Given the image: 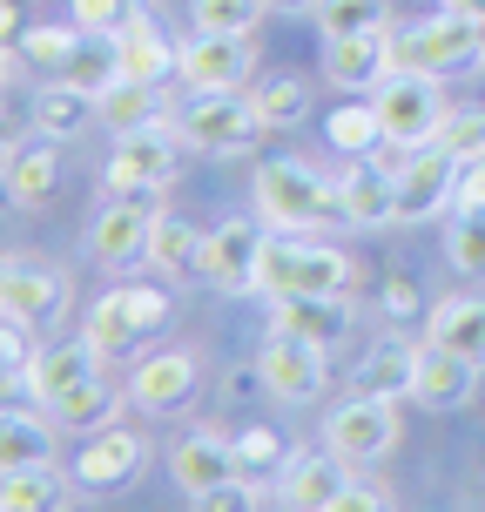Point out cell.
<instances>
[{
    "mask_svg": "<svg viewBox=\"0 0 485 512\" xmlns=\"http://www.w3.org/2000/svg\"><path fill=\"white\" fill-rule=\"evenodd\" d=\"M75 41H81V27L68 21H34V27H21V41H14V48H21V61L27 68H41V75H61V68H68V54H75Z\"/></svg>",
    "mask_w": 485,
    "mask_h": 512,
    "instance_id": "d590c367",
    "label": "cell"
},
{
    "mask_svg": "<svg viewBox=\"0 0 485 512\" xmlns=\"http://www.w3.org/2000/svg\"><path fill=\"white\" fill-rule=\"evenodd\" d=\"M398 68H418V75H465V68H485V41L479 21H459V14H418V21L398 27Z\"/></svg>",
    "mask_w": 485,
    "mask_h": 512,
    "instance_id": "5b68a950",
    "label": "cell"
},
{
    "mask_svg": "<svg viewBox=\"0 0 485 512\" xmlns=\"http://www.w3.org/2000/svg\"><path fill=\"white\" fill-rule=\"evenodd\" d=\"M61 479L48 465H27V472H0V512H61Z\"/></svg>",
    "mask_w": 485,
    "mask_h": 512,
    "instance_id": "836d02e7",
    "label": "cell"
},
{
    "mask_svg": "<svg viewBox=\"0 0 485 512\" xmlns=\"http://www.w3.org/2000/svg\"><path fill=\"white\" fill-rule=\"evenodd\" d=\"M283 459H290V445H283L270 425H243V432H236V472H243V479L283 472Z\"/></svg>",
    "mask_w": 485,
    "mask_h": 512,
    "instance_id": "b9f144b4",
    "label": "cell"
},
{
    "mask_svg": "<svg viewBox=\"0 0 485 512\" xmlns=\"http://www.w3.org/2000/svg\"><path fill=\"white\" fill-rule=\"evenodd\" d=\"M0 283H7V256H0Z\"/></svg>",
    "mask_w": 485,
    "mask_h": 512,
    "instance_id": "9f6ffc18",
    "label": "cell"
},
{
    "mask_svg": "<svg viewBox=\"0 0 485 512\" xmlns=\"http://www.w3.org/2000/svg\"><path fill=\"white\" fill-rule=\"evenodd\" d=\"M324 445H331L344 465H378L384 452L398 445V398L351 391V398L324 418Z\"/></svg>",
    "mask_w": 485,
    "mask_h": 512,
    "instance_id": "52a82bcc",
    "label": "cell"
},
{
    "mask_svg": "<svg viewBox=\"0 0 485 512\" xmlns=\"http://www.w3.org/2000/svg\"><path fill=\"white\" fill-rule=\"evenodd\" d=\"M479 41H485V21H479Z\"/></svg>",
    "mask_w": 485,
    "mask_h": 512,
    "instance_id": "6f0895ef",
    "label": "cell"
},
{
    "mask_svg": "<svg viewBox=\"0 0 485 512\" xmlns=\"http://www.w3.org/2000/svg\"><path fill=\"white\" fill-rule=\"evenodd\" d=\"M459 209H485V155L459 169Z\"/></svg>",
    "mask_w": 485,
    "mask_h": 512,
    "instance_id": "c3c4849f",
    "label": "cell"
},
{
    "mask_svg": "<svg viewBox=\"0 0 485 512\" xmlns=\"http://www.w3.org/2000/svg\"><path fill=\"white\" fill-rule=\"evenodd\" d=\"M189 155H196V149L182 142L176 122L115 135V149H108V162H102V189H108V196H155V189H169V182L182 176Z\"/></svg>",
    "mask_w": 485,
    "mask_h": 512,
    "instance_id": "3957f363",
    "label": "cell"
},
{
    "mask_svg": "<svg viewBox=\"0 0 485 512\" xmlns=\"http://www.w3.org/2000/svg\"><path fill=\"white\" fill-rule=\"evenodd\" d=\"M263 14H270L263 0H189V21H196V34H250Z\"/></svg>",
    "mask_w": 485,
    "mask_h": 512,
    "instance_id": "ab89813d",
    "label": "cell"
},
{
    "mask_svg": "<svg viewBox=\"0 0 485 512\" xmlns=\"http://www.w3.org/2000/svg\"><path fill=\"white\" fill-rule=\"evenodd\" d=\"M418 351L425 344H405V337H378L358 364V391L371 398H411V384H418Z\"/></svg>",
    "mask_w": 485,
    "mask_h": 512,
    "instance_id": "4316f807",
    "label": "cell"
},
{
    "mask_svg": "<svg viewBox=\"0 0 485 512\" xmlns=\"http://www.w3.org/2000/svg\"><path fill=\"white\" fill-rule=\"evenodd\" d=\"M149 236H155L149 196H115V203H102V216L88 223V250L102 256L108 270H135V263H149Z\"/></svg>",
    "mask_w": 485,
    "mask_h": 512,
    "instance_id": "9a60e30c",
    "label": "cell"
},
{
    "mask_svg": "<svg viewBox=\"0 0 485 512\" xmlns=\"http://www.w3.org/2000/svg\"><path fill=\"white\" fill-rule=\"evenodd\" d=\"M54 81H68V88H81V95H95V102H102L115 81H128L122 75V48H115L108 34H81L75 54H68V68H61Z\"/></svg>",
    "mask_w": 485,
    "mask_h": 512,
    "instance_id": "4dcf8cb0",
    "label": "cell"
},
{
    "mask_svg": "<svg viewBox=\"0 0 485 512\" xmlns=\"http://www.w3.org/2000/svg\"><path fill=\"white\" fill-rule=\"evenodd\" d=\"M176 122L169 115V95L155 88V81H115L102 95V128L108 135H135V128H162Z\"/></svg>",
    "mask_w": 485,
    "mask_h": 512,
    "instance_id": "f1b7e54d",
    "label": "cell"
},
{
    "mask_svg": "<svg viewBox=\"0 0 485 512\" xmlns=\"http://www.w3.org/2000/svg\"><path fill=\"white\" fill-rule=\"evenodd\" d=\"M54 176H61V142L54 135H27V142H14L0 155V196H7V209L48 203Z\"/></svg>",
    "mask_w": 485,
    "mask_h": 512,
    "instance_id": "d6986e66",
    "label": "cell"
},
{
    "mask_svg": "<svg viewBox=\"0 0 485 512\" xmlns=\"http://www.w3.org/2000/svg\"><path fill=\"white\" fill-rule=\"evenodd\" d=\"M54 459V418L34 411H0V472H27V465Z\"/></svg>",
    "mask_w": 485,
    "mask_h": 512,
    "instance_id": "1f68e13d",
    "label": "cell"
},
{
    "mask_svg": "<svg viewBox=\"0 0 485 512\" xmlns=\"http://www.w3.org/2000/svg\"><path fill=\"white\" fill-rule=\"evenodd\" d=\"M21 7H14V0H0V41H21Z\"/></svg>",
    "mask_w": 485,
    "mask_h": 512,
    "instance_id": "681fc988",
    "label": "cell"
},
{
    "mask_svg": "<svg viewBox=\"0 0 485 512\" xmlns=\"http://www.w3.org/2000/svg\"><path fill=\"white\" fill-rule=\"evenodd\" d=\"M196 391H203V358H196V351H155V358L135 364L128 405L149 411V418H169V411H182Z\"/></svg>",
    "mask_w": 485,
    "mask_h": 512,
    "instance_id": "5bb4252c",
    "label": "cell"
},
{
    "mask_svg": "<svg viewBox=\"0 0 485 512\" xmlns=\"http://www.w3.org/2000/svg\"><path fill=\"white\" fill-rule=\"evenodd\" d=\"M337 203L351 216V230L398 223V169H391V162H371V155H351L344 176H337Z\"/></svg>",
    "mask_w": 485,
    "mask_h": 512,
    "instance_id": "e0dca14e",
    "label": "cell"
},
{
    "mask_svg": "<svg viewBox=\"0 0 485 512\" xmlns=\"http://www.w3.org/2000/svg\"><path fill=\"white\" fill-rule=\"evenodd\" d=\"M425 344H438V351H459V358L485 364V297H479V290H452V297H438Z\"/></svg>",
    "mask_w": 485,
    "mask_h": 512,
    "instance_id": "d4e9b609",
    "label": "cell"
},
{
    "mask_svg": "<svg viewBox=\"0 0 485 512\" xmlns=\"http://www.w3.org/2000/svg\"><path fill=\"white\" fill-rule=\"evenodd\" d=\"M0 310H7V317H21V324H54V317L68 310V277L48 270V263H7Z\"/></svg>",
    "mask_w": 485,
    "mask_h": 512,
    "instance_id": "44dd1931",
    "label": "cell"
},
{
    "mask_svg": "<svg viewBox=\"0 0 485 512\" xmlns=\"http://www.w3.org/2000/svg\"><path fill=\"white\" fill-rule=\"evenodd\" d=\"M14 75V41H0V81Z\"/></svg>",
    "mask_w": 485,
    "mask_h": 512,
    "instance_id": "f5cc1de1",
    "label": "cell"
},
{
    "mask_svg": "<svg viewBox=\"0 0 485 512\" xmlns=\"http://www.w3.org/2000/svg\"><path fill=\"white\" fill-rule=\"evenodd\" d=\"M270 331H290L317 351H337L358 331V304L351 297H270Z\"/></svg>",
    "mask_w": 485,
    "mask_h": 512,
    "instance_id": "ac0fdd59",
    "label": "cell"
},
{
    "mask_svg": "<svg viewBox=\"0 0 485 512\" xmlns=\"http://www.w3.org/2000/svg\"><path fill=\"white\" fill-rule=\"evenodd\" d=\"M189 506H196V512H256V506H263V492H256V479H243V472H236V479H223V486L196 492Z\"/></svg>",
    "mask_w": 485,
    "mask_h": 512,
    "instance_id": "f6af8a7d",
    "label": "cell"
},
{
    "mask_svg": "<svg viewBox=\"0 0 485 512\" xmlns=\"http://www.w3.org/2000/svg\"><path fill=\"white\" fill-rule=\"evenodd\" d=\"M169 472H176V486L196 499V492H209V486H223V479H236V438H223V432H182L176 438V452H169Z\"/></svg>",
    "mask_w": 485,
    "mask_h": 512,
    "instance_id": "7402d4cb",
    "label": "cell"
},
{
    "mask_svg": "<svg viewBox=\"0 0 485 512\" xmlns=\"http://www.w3.org/2000/svg\"><path fill=\"white\" fill-rule=\"evenodd\" d=\"M351 283H358V263L337 243H310L290 230L263 243V270H256L263 297H351Z\"/></svg>",
    "mask_w": 485,
    "mask_h": 512,
    "instance_id": "7a4b0ae2",
    "label": "cell"
},
{
    "mask_svg": "<svg viewBox=\"0 0 485 512\" xmlns=\"http://www.w3.org/2000/svg\"><path fill=\"white\" fill-rule=\"evenodd\" d=\"M445 256H452V270H459V277L485 283V209H452Z\"/></svg>",
    "mask_w": 485,
    "mask_h": 512,
    "instance_id": "74e56055",
    "label": "cell"
},
{
    "mask_svg": "<svg viewBox=\"0 0 485 512\" xmlns=\"http://www.w3.org/2000/svg\"><path fill=\"white\" fill-rule=\"evenodd\" d=\"M102 378V351L88 344V337H75V344H48L41 358L27 364V391L41 398V405H54V398H68L75 384Z\"/></svg>",
    "mask_w": 485,
    "mask_h": 512,
    "instance_id": "cb8c5ba5",
    "label": "cell"
},
{
    "mask_svg": "<svg viewBox=\"0 0 485 512\" xmlns=\"http://www.w3.org/2000/svg\"><path fill=\"white\" fill-rule=\"evenodd\" d=\"M459 155H445L438 142H425V149H411L405 162H398V223H432V216H445V209L459 203Z\"/></svg>",
    "mask_w": 485,
    "mask_h": 512,
    "instance_id": "9c48e42d",
    "label": "cell"
},
{
    "mask_svg": "<svg viewBox=\"0 0 485 512\" xmlns=\"http://www.w3.org/2000/svg\"><path fill=\"white\" fill-rule=\"evenodd\" d=\"M263 223L256 216H230V223H216V230L203 236V270L196 277L216 283V290H230V297H243V290H256V270H263Z\"/></svg>",
    "mask_w": 485,
    "mask_h": 512,
    "instance_id": "8fae6325",
    "label": "cell"
},
{
    "mask_svg": "<svg viewBox=\"0 0 485 512\" xmlns=\"http://www.w3.org/2000/svg\"><path fill=\"white\" fill-rule=\"evenodd\" d=\"M250 75H256L250 34H196V41H182L176 81L189 88V95H236Z\"/></svg>",
    "mask_w": 485,
    "mask_h": 512,
    "instance_id": "30bf717a",
    "label": "cell"
},
{
    "mask_svg": "<svg viewBox=\"0 0 485 512\" xmlns=\"http://www.w3.org/2000/svg\"><path fill=\"white\" fill-rule=\"evenodd\" d=\"M149 263L162 270V277H176V283H189L196 270H203V230L189 223V216H155V236H149Z\"/></svg>",
    "mask_w": 485,
    "mask_h": 512,
    "instance_id": "f546056e",
    "label": "cell"
},
{
    "mask_svg": "<svg viewBox=\"0 0 485 512\" xmlns=\"http://www.w3.org/2000/svg\"><path fill=\"white\" fill-rule=\"evenodd\" d=\"M391 75H398V27H371V34L324 41V81L344 88V95H371Z\"/></svg>",
    "mask_w": 485,
    "mask_h": 512,
    "instance_id": "4fadbf2b",
    "label": "cell"
},
{
    "mask_svg": "<svg viewBox=\"0 0 485 512\" xmlns=\"http://www.w3.org/2000/svg\"><path fill=\"white\" fill-rule=\"evenodd\" d=\"M41 358V344H34V324H21V317H7L0 310V378H21L27 384V364Z\"/></svg>",
    "mask_w": 485,
    "mask_h": 512,
    "instance_id": "ee69618b",
    "label": "cell"
},
{
    "mask_svg": "<svg viewBox=\"0 0 485 512\" xmlns=\"http://www.w3.org/2000/svg\"><path fill=\"white\" fill-rule=\"evenodd\" d=\"M371 108H378V128L391 149H425L438 128H445V88H438V75H418V68H398L391 81H378L371 88Z\"/></svg>",
    "mask_w": 485,
    "mask_h": 512,
    "instance_id": "277c9868",
    "label": "cell"
},
{
    "mask_svg": "<svg viewBox=\"0 0 485 512\" xmlns=\"http://www.w3.org/2000/svg\"><path fill=\"white\" fill-rule=\"evenodd\" d=\"M14 149V128H7V108H0V155Z\"/></svg>",
    "mask_w": 485,
    "mask_h": 512,
    "instance_id": "db71d44e",
    "label": "cell"
},
{
    "mask_svg": "<svg viewBox=\"0 0 485 512\" xmlns=\"http://www.w3.org/2000/svg\"><path fill=\"white\" fill-rule=\"evenodd\" d=\"M95 122H102V102L81 95V88H68V81H48V88L34 95V128L54 135V142H81Z\"/></svg>",
    "mask_w": 485,
    "mask_h": 512,
    "instance_id": "83f0119b",
    "label": "cell"
},
{
    "mask_svg": "<svg viewBox=\"0 0 485 512\" xmlns=\"http://www.w3.org/2000/svg\"><path fill=\"white\" fill-rule=\"evenodd\" d=\"M445 14H459V21H485V0H438Z\"/></svg>",
    "mask_w": 485,
    "mask_h": 512,
    "instance_id": "f907efd6",
    "label": "cell"
},
{
    "mask_svg": "<svg viewBox=\"0 0 485 512\" xmlns=\"http://www.w3.org/2000/svg\"><path fill=\"white\" fill-rule=\"evenodd\" d=\"M418 310H425V304H418V283H411V277L384 283V317H398V324H405V317H418Z\"/></svg>",
    "mask_w": 485,
    "mask_h": 512,
    "instance_id": "7dc6e473",
    "label": "cell"
},
{
    "mask_svg": "<svg viewBox=\"0 0 485 512\" xmlns=\"http://www.w3.org/2000/svg\"><path fill=\"white\" fill-rule=\"evenodd\" d=\"M256 209L270 230L310 236V230H351V216L337 203V182H324L310 162H263L256 169Z\"/></svg>",
    "mask_w": 485,
    "mask_h": 512,
    "instance_id": "6da1fadb",
    "label": "cell"
},
{
    "mask_svg": "<svg viewBox=\"0 0 485 512\" xmlns=\"http://www.w3.org/2000/svg\"><path fill=\"white\" fill-rule=\"evenodd\" d=\"M432 142L445 155H459V162H479V155H485V108H452Z\"/></svg>",
    "mask_w": 485,
    "mask_h": 512,
    "instance_id": "7bdbcfd3",
    "label": "cell"
},
{
    "mask_svg": "<svg viewBox=\"0 0 485 512\" xmlns=\"http://www.w3.org/2000/svg\"><path fill=\"white\" fill-rule=\"evenodd\" d=\"M88 344L102 351V364H128L142 344H149V324H142V310H135V297L122 290H108L102 304L88 310Z\"/></svg>",
    "mask_w": 485,
    "mask_h": 512,
    "instance_id": "603a6c76",
    "label": "cell"
},
{
    "mask_svg": "<svg viewBox=\"0 0 485 512\" xmlns=\"http://www.w3.org/2000/svg\"><path fill=\"white\" fill-rule=\"evenodd\" d=\"M68 14H75L81 34H128L135 21H149V0H68Z\"/></svg>",
    "mask_w": 485,
    "mask_h": 512,
    "instance_id": "f35d334b",
    "label": "cell"
},
{
    "mask_svg": "<svg viewBox=\"0 0 485 512\" xmlns=\"http://www.w3.org/2000/svg\"><path fill=\"white\" fill-rule=\"evenodd\" d=\"M7 384H21V378H0V398H7Z\"/></svg>",
    "mask_w": 485,
    "mask_h": 512,
    "instance_id": "11a10c76",
    "label": "cell"
},
{
    "mask_svg": "<svg viewBox=\"0 0 485 512\" xmlns=\"http://www.w3.org/2000/svg\"><path fill=\"white\" fill-rule=\"evenodd\" d=\"M479 371L485 364L425 344V351H418V384H411V398H418L425 411H465L472 398H479Z\"/></svg>",
    "mask_w": 485,
    "mask_h": 512,
    "instance_id": "ffe728a7",
    "label": "cell"
},
{
    "mask_svg": "<svg viewBox=\"0 0 485 512\" xmlns=\"http://www.w3.org/2000/svg\"><path fill=\"white\" fill-rule=\"evenodd\" d=\"M256 371H263V391H270V398L310 405V398H324V384H331V351H317V344H304V337H290V331H270L263 351H256Z\"/></svg>",
    "mask_w": 485,
    "mask_h": 512,
    "instance_id": "ba28073f",
    "label": "cell"
},
{
    "mask_svg": "<svg viewBox=\"0 0 485 512\" xmlns=\"http://www.w3.org/2000/svg\"><path fill=\"white\" fill-rule=\"evenodd\" d=\"M182 142L196 155H243L263 142V108L250 102V95H189V108L176 115Z\"/></svg>",
    "mask_w": 485,
    "mask_h": 512,
    "instance_id": "8992f818",
    "label": "cell"
},
{
    "mask_svg": "<svg viewBox=\"0 0 485 512\" xmlns=\"http://www.w3.org/2000/svg\"><path fill=\"white\" fill-rule=\"evenodd\" d=\"M270 14H317V0H263Z\"/></svg>",
    "mask_w": 485,
    "mask_h": 512,
    "instance_id": "816d5d0a",
    "label": "cell"
},
{
    "mask_svg": "<svg viewBox=\"0 0 485 512\" xmlns=\"http://www.w3.org/2000/svg\"><path fill=\"white\" fill-rule=\"evenodd\" d=\"M324 135H331V149H344V155H364L371 142H384V128H378V108H371V95H364V102H351V108H337L331 122H324Z\"/></svg>",
    "mask_w": 485,
    "mask_h": 512,
    "instance_id": "60d3db41",
    "label": "cell"
},
{
    "mask_svg": "<svg viewBox=\"0 0 485 512\" xmlns=\"http://www.w3.org/2000/svg\"><path fill=\"white\" fill-rule=\"evenodd\" d=\"M331 512H398V506H391V492H384L378 479H351V486L337 492Z\"/></svg>",
    "mask_w": 485,
    "mask_h": 512,
    "instance_id": "bcb514c9",
    "label": "cell"
},
{
    "mask_svg": "<svg viewBox=\"0 0 485 512\" xmlns=\"http://www.w3.org/2000/svg\"><path fill=\"white\" fill-rule=\"evenodd\" d=\"M142 472H149V438L128 432V425H102V432H88V445H81L75 486L81 492H128Z\"/></svg>",
    "mask_w": 485,
    "mask_h": 512,
    "instance_id": "7c38bea8",
    "label": "cell"
},
{
    "mask_svg": "<svg viewBox=\"0 0 485 512\" xmlns=\"http://www.w3.org/2000/svg\"><path fill=\"white\" fill-rule=\"evenodd\" d=\"M391 27V0H317V34L344 41V34H371Z\"/></svg>",
    "mask_w": 485,
    "mask_h": 512,
    "instance_id": "8d00e7d4",
    "label": "cell"
},
{
    "mask_svg": "<svg viewBox=\"0 0 485 512\" xmlns=\"http://www.w3.org/2000/svg\"><path fill=\"white\" fill-rule=\"evenodd\" d=\"M115 411H122V391L108 378H88V384H75L68 398H54L48 418L61 432H102V425H115Z\"/></svg>",
    "mask_w": 485,
    "mask_h": 512,
    "instance_id": "d6a6232c",
    "label": "cell"
},
{
    "mask_svg": "<svg viewBox=\"0 0 485 512\" xmlns=\"http://www.w3.org/2000/svg\"><path fill=\"white\" fill-rule=\"evenodd\" d=\"M351 472H358V465H344L331 445H324V452H290L283 472H277V506L283 512H331L337 492L351 486Z\"/></svg>",
    "mask_w": 485,
    "mask_h": 512,
    "instance_id": "2e32d148",
    "label": "cell"
},
{
    "mask_svg": "<svg viewBox=\"0 0 485 512\" xmlns=\"http://www.w3.org/2000/svg\"><path fill=\"white\" fill-rule=\"evenodd\" d=\"M115 48H122V75L128 81H155V88H169L176 68H182V48L155 27V14H149V21H135L128 34H115Z\"/></svg>",
    "mask_w": 485,
    "mask_h": 512,
    "instance_id": "484cf974",
    "label": "cell"
},
{
    "mask_svg": "<svg viewBox=\"0 0 485 512\" xmlns=\"http://www.w3.org/2000/svg\"><path fill=\"white\" fill-rule=\"evenodd\" d=\"M256 108H263V122L270 128H297V122H310V81L304 75H263V88L250 95Z\"/></svg>",
    "mask_w": 485,
    "mask_h": 512,
    "instance_id": "e575fe53",
    "label": "cell"
}]
</instances>
